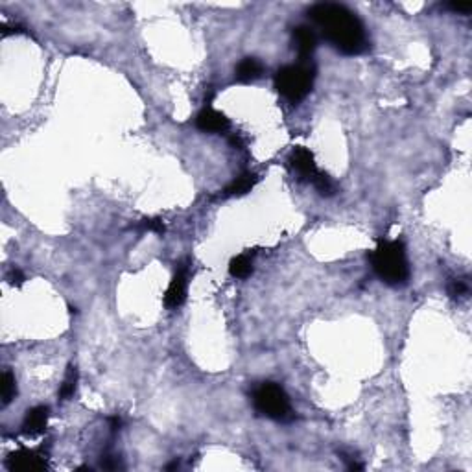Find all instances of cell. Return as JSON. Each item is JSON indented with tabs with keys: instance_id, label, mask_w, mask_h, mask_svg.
I'll return each instance as SVG.
<instances>
[{
	"instance_id": "cell-16",
	"label": "cell",
	"mask_w": 472,
	"mask_h": 472,
	"mask_svg": "<svg viewBox=\"0 0 472 472\" xmlns=\"http://www.w3.org/2000/svg\"><path fill=\"white\" fill-rule=\"evenodd\" d=\"M312 185H314V188H316L321 196H334L336 194V185H334V181H332L331 177L325 174V172H319L316 176V179L312 181Z\"/></svg>"
},
{
	"instance_id": "cell-15",
	"label": "cell",
	"mask_w": 472,
	"mask_h": 472,
	"mask_svg": "<svg viewBox=\"0 0 472 472\" xmlns=\"http://www.w3.org/2000/svg\"><path fill=\"white\" fill-rule=\"evenodd\" d=\"M17 395L15 377L10 371H4L2 375V406H8Z\"/></svg>"
},
{
	"instance_id": "cell-10",
	"label": "cell",
	"mask_w": 472,
	"mask_h": 472,
	"mask_svg": "<svg viewBox=\"0 0 472 472\" xmlns=\"http://www.w3.org/2000/svg\"><path fill=\"white\" fill-rule=\"evenodd\" d=\"M6 465L10 471H39V468L46 467L45 457H41L34 450H26V448H20L17 452L10 454Z\"/></svg>"
},
{
	"instance_id": "cell-19",
	"label": "cell",
	"mask_w": 472,
	"mask_h": 472,
	"mask_svg": "<svg viewBox=\"0 0 472 472\" xmlns=\"http://www.w3.org/2000/svg\"><path fill=\"white\" fill-rule=\"evenodd\" d=\"M8 281H10L11 286H20V284L25 282V275H22V272H20L19 268H13L10 272V275H8Z\"/></svg>"
},
{
	"instance_id": "cell-13",
	"label": "cell",
	"mask_w": 472,
	"mask_h": 472,
	"mask_svg": "<svg viewBox=\"0 0 472 472\" xmlns=\"http://www.w3.org/2000/svg\"><path fill=\"white\" fill-rule=\"evenodd\" d=\"M229 273L235 279H247L253 273V258L249 253H242L235 256L229 264Z\"/></svg>"
},
{
	"instance_id": "cell-12",
	"label": "cell",
	"mask_w": 472,
	"mask_h": 472,
	"mask_svg": "<svg viewBox=\"0 0 472 472\" xmlns=\"http://www.w3.org/2000/svg\"><path fill=\"white\" fill-rule=\"evenodd\" d=\"M256 181H258V177H256L255 174L246 172V174H242V176L236 177L235 181L223 190V194H225V196H244L247 192H251V188L256 185Z\"/></svg>"
},
{
	"instance_id": "cell-20",
	"label": "cell",
	"mask_w": 472,
	"mask_h": 472,
	"mask_svg": "<svg viewBox=\"0 0 472 472\" xmlns=\"http://www.w3.org/2000/svg\"><path fill=\"white\" fill-rule=\"evenodd\" d=\"M448 8L452 11H456V13H463V15H467L468 11L472 10L471 4H456V2H454V4H448Z\"/></svg>"
},
{
	"instance_id": "cell-6",
	"label": "cell",
	"mask_w": 472,
	"mask_h": 472,
	"mask_svg": "<svg viewBox=\"0 0 472 472\" xmlns=\"http://www.w3.org/2000/svg\"><path fill=\"white\" fill-rule=\"evenodd\" d=\"M291 43H293V48L297 50L301 61H308L317 48L316 30L307 25L296 26L293 32H291Z\"/></svg>"
},
{
	"instance_id": "cell-7",
	"label": "cell",
	"mask_w": 472,
	"mask_h": 472,
	"mask_svg": "<svg viewBox=\"0 0 472 472\" xmlns=\"http://www.w3.org/2000/svg\"><path fill=\"white\" fill-rule=\"evenodd\" d=\"M290 166L293 170L303 177V179H307V181H314L316 176L321 170H317L316 161H314V155H312V151L308 148H296V150L291 151L290 155Z\"/></svg>"
},
{
	"instance_id": "cell-4",
	"label": "cell",
	"mask_w": 472,
	"mask_h": 472,
	"mask_svg": "<svg viewBox=\"0 0 472 472\" xmlns=\"http://www.w3.org/2000/svg\"><path fill=\"white\" fill-rule=\"evenodd\" d=\"M251 401L256 413H261L264 417L279 422H290L293 419L290 397L275 382H262L261 386H256Z\"/></svg>"
},
{
	"instance_id": "cell-9",
	"label": "cell",
	"mask_w": 472,
	"mask_h": 472,
	"mask_svg": "<svg viewBox=\"0 0 472 472\" xmlns=\"http://www.w3.org/2000/svg\"><path fill=\"white\" fill-rule=\"evenodd\" d=\"M48 417H50V408L48 406H36L28 410L25 421H22V430L26 437H36L45 432L48 426Z\"/></svg>"
},
{
	"instance_id": "cell-18",
	"label": "cell",
	"mask_w": 472,
	"mask_h": 472,
	"mask_svg": "<svg viewBox=\"0 0 472 472\" xmlns=\"http://www.w3.org/2000/svg\"><path fill=\"white\" fill-rule=\"evenodd\" d=\"M141 229L148 232H157V235H162L165 232V223L159 218H144L141 221Z\"/></svg>"
},
{
	"instance_id": "cell-8",
	"label": "cell",
	"mask_w": 472,
	"mask_h": 472,
	"mask_svg": "<svg viewBox=\"0 0 472 472\" xmlns=\"http://www.w3.org/2000/svg\"><path fill=\"white\" fill-rule=\"evenodd\" d=\"M196 126L197 130L205 131V133H225L231 127V122L220 111L205 107L197 113Z\"/></svg>"
},
{
	"instance_id": "cell-3",
	"label": "cell",
	"mask_w": 472,
	"mask_h": 472,
	"mask_svg": "<svg viewBox=\"0 0 472 472\" xmlns=\"http://www.w3.org/2000/svg\"><path fill=\"white\" fill-rule=\"evenodd\" d=\"M316 78V67L310 60L299 61L296 65H286L275 74L277 92L290 104H299L310 95Z\"/></svg>"
},
{
	"instance_id": "cell-17",
	"label": "cell",
	"mask_w": 472,
	"mask_h": 472,
	"mask_svg": "<svg viewBox=\"0 0 472 472\" xmlns=\"http://www.w3.org/2000/svg\"><path fill=\"white\" fill-rule=\"evenodd\" d=\"M447 291H448V296L452 297V299H459V297H467L468 296V284H467V281H463V279H452V281L448 282Z\"/></svg>"
},
{
	"instance_id": "cell-5",
	"label": "cell",
	"mask_w": 472,
	"mask_h": 472,
	"mask_svg": "<svg viewBox=\"0 0 472 472\" xmlns=\"http://www.w3.org/2000/svg\"><path fill=\"white\" fill-rule=\"evenodd\" d=\"M188 266L186 264H179L176 275L168 284V290L165 293V305L166 308H179L186 299V286H188Z\"/></svg>"
},
{
	"instance_id": "cell-14",
	"label": "cell",
	"mask_w": 472,
	"mask_h": 472,
	"mask_svg": "<svg viewBox=\"0 0 472 472\" xmlns=\"http://www.w3.org/2000/svg\"><path fill=\"white\" fill-rule=\"evenodd\" d=\"M78 380H80V373H78V367L76 366H69L67 367L65 378L61 382L60 387V398L61 401H69V398L74 397L76 387H78Z\"/></svg>"
},
{
	"instance_id": "cell-1",
	"label": "cell",
	"mask_w": 472,
	"mask_h": 472,
	"mask_svg": "<svg viewBox=\"0 0 472 472\" xmlns=\"http://www.w3.org/2000/svg\"><path fill=\"white\" fill-rule=\"evenodd\" d=\"M308 17L338 52L345 55H358L369 48L366 26L345 6L319 2L308 10Z\"/></svg>"
},
{
	"instance_id": "cell-11",
	"label": "cell",
	"mask_w": 472,
	"mask_h": 472,
	"mask_svg": "<svg viewBox=\"0 0 472 472\" xmlns=\"http://www.w3.org/2000/svg\"><path fill=\"white\" fill-rule=\"evenodd\" d=\"M264 72V67L258 60L255 57H246V60H242L236 67V80L242 81V83H251V81H256Z\"/></svg>"
},
{
	"instance_id": "cell-2",
	"label": "cell",
	"mask_w": 472,
	"mask_h": 472,
	"mask_svg": "<svg viewBox=\"0 0 472 472\" xmlns=\"http://www.w3.org/2000/svg\"><path fill=\"white\" fill-rule=\"evenodd\" d=\"M373 272L389 286H402L410 279L406 247L401 240H378L377 249L369 255Z\"/></svg>"
}]
</instances>
